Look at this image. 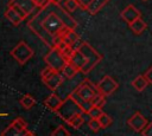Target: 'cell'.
Returning <instances> with one entry per match:
<instances>
[{
    "label": "cell",
    "mask_w": 152,
    "mask_h": 136,
    "mask_svg": "<svg viewBox=\"0 0 152 136\" xmlns=\"http://www.w3.org/2000/svg\"><path fill=\"white\" fill-rule=\"evenodd\" d=\"M147 123H148V121H147L139 111L134 112V114L127 119L128 127H129L131 129H133L135 132H141L142 129L147 125Z\"/></svg>",
    "instance_id": "7c38bea8"
},
{
    "label": "cell",
    "mask_w": 152,
    "mask_h": 136,
    "mask_svg": "<svg viewBox=\"0 0 152 136\" xmlns=\"http://www.w3.org/2000/svg\"><path fill=\"white\" fill-rule=\"evenodd\" d=\"M97 89L94 83H91L89 79L82 80L77 88L68 96L82 111V114H87V111L91 108V101L97 95Z\"/></svg>",
    "instance_id": "7a4b0ae2"
},
{
    "label": "cell",
    "mask_w": 152,
    "mask_h": 136,
    "mask_svg": "<svg viewBox=\"0 0 152 136\" xmlns=\"http://www.w3.org/2000/svg\"><path fill=\"white\" fill-rule=\"evenodd\" d=\"M141 136H152V123H147V125L142 129V131L140 132Z\"/></svg>",
    "instance_id": "4dcf8cb0"
},
{
    "label": "cell",
    "mask_w": 152,
    "mask_h": 136,
    "mask_svg": "<svg viewBox=\"0 0 152 136\" xmlns=\"http://www.w3.org/2000/svg\"><path fill=\"white\" fill-rule=\"evenodd\" d=\"M129 28H131V31H132L135 35H140V34L147 28V25H146V22L141 19V17H140V18H138L137 20H134L133 22L129 24Z\"/></svg>",
    "instance_id": "e0dca14e"
},
{
    "label": "cell",
    "mask_w": 152,
    "mask_h": 136,
    "mask_svg": "<svg viewBox=\"0 0 152 136\" xmlns=\"http://www.w3.org/2000/svg\"><path fill=\"white\" fill-rule=\"evenodd\" d=\"M106 104V97H103L102 95L97 93L93 101H91V106H99V108H102L103 105Z\"/></svg>",
    "instance_id": "4316f807"
},
{
    "label": "cell",
    "mask_w": 152,
    "mask_h": 136,
    "mask_svg": "<svg viewBox=\"0 0 152 136\" xmlns=\"http://www.w3.org/2000/svg\"><path fill=\"white\" fill-rule=\"evenodd\" d=\"M32 2L34 5V7L38 9H42L49 5V0H32Z\"/></svg>",
    "instance_id": "f1b7e54d"
},
{
    "label": "cell",
    "mask_w": 152,
    "mask_h": 136,
    "mask_svg": "<svg viewBox=\"0 0 152 136\" xmlns=\"http://www.w3.org/2000/svg\"><path fill=\"white\" fill-rule=\"evenodd\" d=\"M66 63H70L78 72H81V70H82V69L84 67V65H86V59H84V57L82 56V53L75 48L74 52H72V54H71V57H70V59H69Z\"/></svg>",
    "instance_id": "9a60e30c"
},
{
    "label": "cell",
    "mask_w": 152,
    "mask_h": 136,
    "mask_svg": "<svg viewBox=\"0 0 152 136\" xmlns=\"http://www.w3.org/2000/svg\"><path fill=\"white\" fill-rule=\"evenodd\" d=\"M120 15H121V19L129 25L131 22H133L134 20H137L138 18H140V12L133 5H128L126 8H124V11L121 12Z\"/></svg>",
    "instance_id": "4fadbf2b"
},
{
    "label": "cell",
    "mask_w": 152,
    "mask_h": 136,
    "mask_svg": "<svg viewBox=\"0 0 152 136\" xmlns=\"http://www.w3.org/2000/svg\"><path fill=\"white\" fill-rule=\"evenodd\" d=\"M27 131V123L21 117H17L6 129L1 131L0 136H25Z\"/></svg>",
    "instance_id": "52a82bcc"
},
{
    "label": "cell",
    "mask_w": 152,
    "mask_h": 136,
    "mask_svg": "<svg viewBox=\"0 0 152 136\" xmlns=\"http://www.w3.org/2000/svg\"><path fill=\"white\" fill-rule=\"evenodd\" d=\"M66 123H68L70 127H72L74 129H78V128L84 123V114H82V112L75 114L74 116H71V117L66 121Z\"/></svg>",
    "instance_id": "ac0fdd59"
},
{
    "label": "cell",
    "mask_w": 152,
    "mask_h": 136,
    "mask_svg": "<svg viewBox=\"0 0 152 136\" xmlns=\"http://www.w3.org/2000/svg\"><path fill=\"white\" fill-rule=\"evenodd\" d=\"M44 61L46 64V67L57 72H61L63 66L66 64L65 59L62 57L61 52L56 47H51L49 50V52L44 56Z\"/></svg>",
    "instance_id": "5b68a950"
},
{
    "label": "cell",
    "mask_w": 152,
    "mask_h": 136,
    "mask_svg": "<svg viewBox=\"0 0 152 136\" xmlns=\"http://www.w3.org/2000/svg\"><path fill=\"white\" fill-rule=\"evenodd\" d=\"M62 7H63L69 14L72 13V12H75V11L78 8V6H77V4H76L75 0H65Z\"/></svg>",
    "instance_id": "cb8c5ba5"
},
{
    "label": "cell",
    "mask_w": 152,
    "mask_h": 136,
    "mask_svg": "<svg viewBox=\"0 0 152 136\" xmlns=\"http://www.w3.org/2000/svg\"><path fill=\"white\" fill-rule=\"evenodd\" d=\"M75 1H76V4H77L78 8H82L83 11H87L88 6H89L90 2H91V0H75Z\"/></svg>",
    "instance_id": "f546056e"
},
{
    "label": "cell",
    "mask_w": 152,
    "mask_h": 136,
    "mask_svg": "<svg viewBox=\"0 0 152 136\" xmlns=\"http://www.w3.org/2000/svg\"><path fill=\"white\" fill-rule=\"evenodd\" d=\"M5 18L13 25V26H19L23 21V19L19 17V14L11 7V6H7L6 11H5Z\"/></svg>",
    "instance_id": "2e32d148"
},
{
    "label": "cell",
    "mask_w": 152,
    "mask_h": 136,
    "mask_svg": "<svg viewBox=\"0 0 152 136\" xmlns=\"http://www.w3.org/2000/svg\"><path fill=\"white\" fill-rule=\"evenodd\" d=\"M108 1H109V0H91V2H90V5L88 6L87 11H88L91 15H95L99 11L102 9V7H103Z\"/></svg>",
    "instance_id": "d6986e66"
},
{
    "label": "cell",
    "mask_w": 152,
    "mask_h": 136,
    "mask_svg": "<svg viewBox=\"0 0 152 136\" xmlns=\"http://www.w3.org/2000/svg\"><path fill=\"white\" fill-rule=\"evenodd\" d=\"M97 122H99L101 129H104V128H108V127L112 124V118H110V116L107 115L106 112H102V114L99 116Z\"/></svg>",
    "instance_id": "603a6c76"
},
{
    "label": "cell",
    "mask_w": 152,
    "mask_h": 136,
    "mask_svg": "<svg viewBox=\"0 0 152 136\" xmlns=\"http://www.w3.org/2000/svg\"><path fill=\"white\" fill-rule=\"evenodd\" d=\"M62 103H63V99L59 96H57L55 92H52L50 96H48L44 101V105L53 112H57V110L61 108Z\"/></svg>",
    "instance_id": "5bb4252c"
},
{
    "label": "cell",
    "mask_w": 152,
    "mask_h": 136,
    "mask_svg": "<svg viewBox=\"0 0 152 136\" xmlns=\"http://www.w3.org/2000/svg\"><path fill=\"white\" fill-rule=\"evenodd\" d=\"M40 77H42V80L43 83L51 90V91H55L57 90L62 83H63V77L61 75V72H57V71H53L49 67H45L42 72H40Z\"/></svg>",
    "instance_id": "8992f818"
},
{
    "label": "cell",
    "mask_w": 152,
    "mask_h": 136,
    "mask_svg": "<svg viewBox=\"0 0 152 136\" xmlns=\"http://www.w3.org/2000/svg\"><path fill=\"white\" fill-rule=\"evenodd\" d=\"M62 1L63 0H49V4H52V5H62Z\"/></svg>",
    "instance_id": "d6a6232c"
},
{
    "label": "cell",
    "mask_w": 152,
    "mask_h": 136,
    "mask_svg": "<svg viewBox=\"0 0 152 136\" xmlns=\"http://www.w3.org/2000/svg\"><path fill=\"white\" fill-rule=\"evenodd\" d=\"M102 112H103L102 108H99V106H91V108L87 111V114H86V115H88L90 118H95V119H97V118H99V116H100Z\"/></svg>",
    "instance_id": "d4e9b609"
},
{
    "label": "cell",
    "mask_w": 152,
    "mask_h": 136,
    "mask_svg": "<svg viewBox=\"0 0 152 136\" xmlns=\"http://www.w3.org/2000/svg\"><path fill=\"white\" fill-rule=\"evenodd\" d=\"M96 85V89H97V92L100 95H102L103 97H107V96H110L112 93H114L118 88H119V83L113 78L110 77L109 75H106L103 76Z\"/></svg>",
    "instance_id": "ba28073f"
},
{
    "label": "cell",
    "mask_w": 152,
    "mask_h": 136,
    "mask_svg": "<svg viewBox=\"0 0 152 136\" xmlns=\"http://www.w3.org/2000/svg\"><path fill=\"white\" fill-rule=\"evenodd\" d=\"M27 27L51 48L55 46L56 40L63 30H76L77 21L62 7V5L49 4L32 15L27 21Z\"/></svg>",
    "instance_id": "6da1fadb"
},
{
    "label": "cell",
    "mask_w": 152,
    "mask_h": 136,
    "mask_svg": "<svg viewBox=\"0 0 152 136\" xmlns=\"http://www.w3.org/2000/svg\"><path fill=\"white\" fill-rule=\"evenodd\" d=\"M57 41H62L63 44H65V45H68V46H71V47L75 50V48L80 45V43H81L82 40H81L80 35L75 32V30L65 28V30H63V31L59 33V35H58L56 43H57ZM55 45H56V44H55Z\"/></svg>",
    "instance_id": "30bf717a"
},
{
    "label": "cell",
    "mask_w": 152,
    "mask_h": 136,
    "mask_svg": "<svg viewBox=\"0 0 152 136\" xmlns=\"http://www.w3.org/2000/svg\"><path fill=\"white\" fill-rule=\"evenodd\" d=\"M76 50L80 51L82 53V56L84 57V59H86V65L81 70V72L83 75H88L102 60V58H103L102 54L99 53L89 43L83 41V40L80 43V45L76 47Z\"/></svg>",
    "instance_id": "3957f363"
},
{
    "label": "cell",
    "mask_w": 152,
    "mask_h": 136,
    "mask_svg": "<svg viewBox=\"0 0 152 136\" xmlns=\"http://www.w3.org/2000/svg\"><path fill=\"white\" fill-rule=\"evenodd\" d=\"M10 54L17 60V63L19 65H24L33 57L34 52H33L32 47L25 40H19L17 43V45L11 50Z\"/></svg>",
    "instance_id": "277c9868"
},
{
    "label": "cell",
    "mask_w": 152,
    "mask_h": 136,
    "mask_svg": "<svg viewBox=\"0 0 152 136\" xmlns=\"http://www.w3.org/2000/svg\"><path fill=\"white\" fill-rule=\"evenodd\" d=\"M77 112H82V111L78 109V106H77L69 97H68L65 101H63L61 108L57 110V115H58L64 122H66L71 116H74V115L77 114Z\"/></svg>",
    "instance_id": "8fae6325"
},
{
    "label": "cell",
    "mask_w": 152,
    "mask_h": 136,
    "mask_svg": "<svg viewBox=\"0 0 152 136\" xmlns=\"http://www.w3.org/2000/svg\"><path fill=\"white\" fill-rule=\"evenodd\" d=\"M151 72H152V67H148L145 72H144V78L146 79V82L148 83V84H151L152 83V78H151Z\"/></svg>",
    "instance_id": "1f68e13d"
},
{
    "label": "cell",
    "mask_w": 152,
    "mask_h": 136,
    "mask_svg": "<svg viewBox=\"0 0 152 136\" xmlns=\"http://www.w3.org/2000/svg\"><path fill=\"white\" fill-rule=\"evenodd\" d=\"M7 6H11L23 20L31 15L32 12L36 9L32 0H11Z\"/></svg>",
    "instance_id": "9c48e42d"
},
{
    "label": "cell",
    "mask_w": 152,
    "mask_h": 136,
    "mask_svg": "<svg viewBox=\"0 0 152 136\" xmlns=\"http://www.w3.org/2000/svg\"><path fill=\"white\" fill-rule=\"evenodd\" d=\"M77 73H78V71H77L70 63H66V64L63 66L62 71H61L62 77H63V78H66V79H71V78H74Z\"/></svg>",
    "instance_id": "44dd1931"
},
{
    "label": "cell",
    "mask_w": 152,
    "mask_h": 136,
    "mask_svg": "<svg viewBox=\"0 0 152 136\" xmlns=\"http://www.w3.org/2000/svg\"><path fill=\"white\" fill-rule=\"evenodd\" d=\"M142 1H148V0H142Z\"/></svg>",
    "instance_id": "e575fe53"
},
{
    "label": "cell",
    "mask_w": 152,
    "mask_h": 136,
    "mask_svg": "<svg viewBox=\"0 0 152 136\" xmlns=\"http://www.w3.org/2000/svg\"><path fill=\"white\" fill-rule=\"evenodd\" d=\"M88 127H89V129H90L93 132H99V131L101 130V127H100L97 119H95V118H90V119L88 121Z\"/></svg>",
    "instance_id": "83f0119b"
},
{
    "label": "cell",
    "mask_w": 152,
    "mask_h": 136,
    "mask_svg": "<svg viewBox=\"0 0 152 136\" xmlns=\"http://www.w3.org/2000/svg\"><path fill=\"white\" fill-rule=\"evenodd\" d=\"M19 103L21 104V106L24 109H31L34 104H36V99L30 95V93H25L24 96H21V98L19 99Z\"/></svg>",
    "instance_id": "7402d4cb"
},
{
    "label": "cell",
    "mask_w": 152,
    "mask_h": 136,
    "mask_svg": "<svg viewBox=\"0 0 152 136\" xmlns=\"http://www.w3.org/2000/svg\"><path fill=\"white\" fill-rule=\"evenodd\" d=\"M25 136H37V135H36L34 132H32V131H30V130H28V131L26 132V135H25Z\"/></svg>",
    "instance_id": "836d02e7"
},
{
    "label": "cell",
    "mask_w": 152,
    "mask_h": 136,
    "mask_svg": "<svg viewBox=\"0 0 152 136\" xmlns=\"http://www.w3.org/2000/svg\"><path fill=\"white\" fill-rule=\"evenodd\" d=\"M147 85H148V83L146 82V79L144 78V76H142V75L137 76V77L132 80V86H133L138 92L144 91V90L146 89V86H147Z\"/></svg>",
    "instance_id": "ffe728a7"
},
{
    "label": "cell",
    "mask_w": 152,
    "mask_h": 136,
    "mask_svg": "<svg viewBox=\"0 0 152 136\" xmlns=\"http://www.w3.org/2000/svg\"><path fill=\"white\" fill-rule=\"evenodd\" d=\"M51 136H70V132H69V130L64 125H58L51 132Z\"/></svg>",
    "instance_id": "484cf974"
}]
</instances>
